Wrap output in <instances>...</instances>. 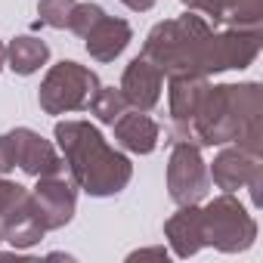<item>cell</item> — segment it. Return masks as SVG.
Listing matches in <instances>:
<instances>
[{
  "label": "cell",
  "mask_w": 263,
  "mask_h": 263,
  "mask_svg": "<svg viewBox=\"0 0 263 263\" xmlns=\"http://www.w3.org/2000/svg\"><path fill=\"white\" fill-rule=\"evenodd\" d=\"M263 90L257 81L245 84H217L208 87L195 118L171 134L174 140L195 143V146H226L238 143L257 155H263Z\"/></svg>",
  "instance_id": "obj_1"
},
{
  "label": "cell",
  "mask_w": 263,
  "mask_h": 263,
  "mask_svg": "<svg viewBox=\"0 0 263 263\" xmlns=\"http://www.w3.org/2000/svg\"><path fill=\"white\" fill-rule=\"evenodd\" d=\"M53 137L62 152L65 171L90 198H111L130 186L134 180L130 158L108 146L99 127H93L90 121H59L53 127Z\"/></svg>",
  "instance_id": "obj_2"
},
{
  "label": "cell",
  "mask_w": 263,
  "mask_h": 263,
  "mask_svg": "<svg viewBox=\"0 0 263 263\" xmlns=\"http://www.w3.org/2000/svg\"><path fill=\"white\" fill-rule=\"evenodd\" d=\"M211 34H214L211 19L186 10L177 19L158 22L146 34L143 56L149 62H155L164 78H174V74H201V50H204V44H208Z\"/></svg>",
  "instance_id": "obj_3"
},
{
  "label": "cell",
  "mask_w": 263,
  "mask_h": 263,
  "mask_svg": "<svg viewBox=\"0 0 263 263\" xmlns=\"http://www.w3.org/2000/svg\"><path fill=\"white\" fill-rule=\"evenodd\" d=\"M201 241L223 254L248 251L257 241V220L232 192H223L201 208Z\"/></svg>",
  "instance_id": "obj_4"
},
{
  "label": "cell",
  "mask_w": 263,
  "mask_h": 263,
  "mask_svg": "<svg viewBox=\"0 0 263 263\" xmlns=\"http://www.w3.org/2000/svg\"><path fill=\"white\" fill-rule=\"evenodd\" d=\"M96 90H99V74L93 68L62 59L44 74L37 102L47 115H71V111H84Z\"/></svg>",
  "instance_id": "obj_5"
},
{
  "label": "cell",
  "mask_w": 263,
  "mask_h": 263,
  "mask_svg": "<svg viewBox=\"0 0 263 263\" xmlns=\"http://www.w3.org/2000/svg\"><path fill=\"white\" fill-rule=\"evenodd\" d=\"M211 192L208 161L201 158V146L174 140L167 158V195L174 204H201Z\"/></svg>",
  "instance_id": "obj_6"
},
{
  "label": "cell",
  "mask_w": 263,
  "mask_h": 263,
  "mask_svg": "<svg viewBox=\"0 0 263 263\" xmlns=\"http://www.w3.org/2000/svg\"><path fill=\"white\" fill-rule=\"evenodd\" d=\"M263 47L260 28H223L214 31L201 50V74H220L232 68H248Z\"/></svg>",
  "instance_id": "obj_7"
},
{
  "label": "cell",
  "mask_w": 263,
  "mask_h": 263,
  "mask_svg": "<svg viewBox=\"0 0 263 263\" xmlns=\"http://www.w3.org/2000/svg\"><path fill=\"white\" fill-rule=\"evenodd\" d=\"M31 192V204L44 223V229H62L71 223L74 208H78V186L74 180H68L65 174H47L37 177V186L28 189Z\"/></svg>",
  "instance_id": "obj_8"
},
{
  "label": "cell",
  "mask_w": 263,
  "mask_h": 263,
  "mask_svg": "<svg viewBox=\"0 0 263 263\" xmlns=\"http://www.w3.org/2000/svg\"><path fill=\"white\" fill-rule=\"evenodd\" d=\"M13 152H16V167L25 171L28 177H47V174H65V161L56 152L50 140H44L31 127H16L10 130Z\"/></svg>",
  "instance_id": "obj_9"
},
{
  "label": "cell",
  "mask_w": 263,
  "mask_h": 263,
  "mask_svg": "<svg viewBox=\"0 0 263 263\" xmlns=\"http://www.w3.org/2000/svg\"><path fill=\"white\" fill-rule=\"evenodd\" d=\"M208 174H211V183L217 186V189H223V192H238V189H245L257 174H263V155H257V152H251V149H245V146H232V143H226L220 152H217V158H214V164L208 167Z\"/></svg>",
  "instance_id": "obj_10"
},
{
  "label": "cell",
  "mask_w": 263,
  "mask_h": 263,
  "mask_svg": "<svg viewBox=\"0 0 263 263\" xmlns=\"http://www.w3.org/2000/svg\"><path fill=\"white\" fill-rule=\"evenodd\" d=\"M127 99V108H137V111H152L161 99L164 90V74L155 62H149L143 53L134 56L127 62L124 74H121V87H118Z\"/></svg>",
  "instance_id": "obj_11"
},
{
  "label": "cell",
  "mask_w": 263,
  "mask_h": 263,
  "mask_svg": "<svg viewBox=\"0 0 263 263\" xmlns=\"http://www.w3.org/2000/svg\"><path fill=\"white\" fill-rule=\"evenodd\" d=\"M111 130H115V143L134 155H152L161 140V124L149 118V111H137V108H127L111 124Z\"/></svg>",
  "instance_id": "obj_12"
},
{
  "label": "cell",
  "mask_w": 263,
  "mask_h": 263,
  "mask_svg": "<svg viewBox=\"0 0 263 263\" xmlns=\"http://www.w3.org/2000/svg\"><path fill=\"white\" fill-rule=\"evenodd\" d=\"M134 41V28H130L127 19H118V16H102L87 34H84V47L90 53L93 62H115Z\"/></svg>",
  "instance_id": "obj_13"
},
{
  "label": "cell",
  "mask_w": 263,
  "mask_h": 263,
  "mask_svg": "<svg viewBox=\"0 0 263 263\" xmlns=\"http://www.w3.org/2000/svg\"><path fill=\"white\" fill-rule=\"evenodd\" d=\"M208 87H211V84H208V78H204V74H174V78H167L171 134L183 130V127L195 118V111H198V105H201V99H204Z\"/></svg>",
  "instance_id": "obj_14"
},
{
  "label": "cell",
  "mask_w": 263,
  "mask_h": 263,
  "mask_svg": "<svg viewBox=\"0 0 263 263\" xmlns=\"http://www.w3.org/2000/svg\"><path fill=\"white\" fill-rule=\"evenodd\" d=\"M0 235H4V241L13 245L16 251H28L47 235V229H44V223H41V217H37V211L31 204V192L16 208H10L4 217H0Z\"/></svg>",
  "instance_id": "obj_15"
},
{
  "label": "cell",
  "mask_w": 263,
  "mask_h": 263,
  "mask_svg": "<svg viewBox=\"0 0 263 263\" xmlns=\"http://www.w3.org/2000/svg\"><path fill=\"white\" fill-rule=\"evenodd\" d=\"M164 238L177 257H195L204 241H201V208L198 204H180L177 214L164 220Z\"/></svg>",
  "instance_id": "obj_16"
},
{
  "label": "cell",
  "mask_w": 263,
  "mask_h": 263,
  "mask_svg": "<svg viewBox=\"0 0 263 263\" xmlns=\"http://www.w3.org/2000/svg\"><path fill=\"white\" fill-rule=\"evenodd\" d=\"M47 59H50V47H47V41H41L34 34H19L7 44V65L22 78L41 71V65H47Z\"/></svg>",
  "instance_id": "obj_17"
},
{
  "label": "cell",
  "mask_w": 263,
  "mask_h": 263,
  "mask_svg": "<svg viewBox=\"0 0 263 263\" xmlns=\"http://www.w3.org/2000/svg\"><path fill=\"white\" fill-rule=\"evenodd\" d=\"M263 22V0H220L214 25L226 28H260Z\"/></svg>",
  "instance_id": "obj_18"
},
{
  "label": "cell",
  "mask_w": 263,
  "mask_h": 263,
  "mask_svg": "<svg viewBox=\"0 0 263 263\" xmlns=\"http://www.w3.org/2000/svg\"><path fill=\"white\" fill-rule=\"evenodd\" d=\"M87 111H90L99 124H108V127H111V124L127 111V99H124V93H121L118 87H102V84H99V90L93 93Z\"/></svg>",
  "instance_id": "obj_19"
},
{
  "label": "cell",
  "mask_w": 263,
  "mask_h": 263,
  "mask_svg": "<svg viewBox=\"0 0 263 263\" xmlns=\"http://www.w3.org/2000/svg\"><path fill=\"white\" fill-rule=\"evenodd\" d=\"M74 4H78V0H37L41 25H50V28H68V16H71Z\"/></svg>",
  "instance_id": "obj_20"
},
{
  "label": "cell",
  "mask_w": 263,
  "mask_h": 263,
  "mask_svg": "<svg viewBox=\"0 0 263 263\" xmlns=\"http://www.w3.org/2000/svg\"><path fill=\"white\" fill-rule=\"evenodd\" d=\"M102 16H105V10L99 4H74V10L68 16V31H74L78 37H84Z\"/></svg>",
  "instance_id": "obj_21"
},
{
  "label": "cell",
  "mask_w": 263,
  "mask_h": 263,
  "mask_svg": "<svg viewBox=\"0 0 263 263\" xmlns=\"http://www.w3.org/2000/svg\"><path fill=\"white\" fill-rule=\"evenodd\" d=\"M25 195H28V189H25V186L13 183V180H7V177H0V217H4L10 208H16Z\"/></svg>",
  "instance_id": "obj_22"
},
{
  "label": "cell",
  "mask_w": 263,
  "mask_h": 263,
  "mask_svg": "<svg viewBox=\"0 0 263 263\" xmlns=\"http://www.w3.org/2000/svg\"><path fill=\"white\" fill-rule=\"evenodd\" d=\"M16 167V152H13V140L10 134H0V177H7Z\"/></svg>",
  "instance_id": "obj_23"
},
{
  "label": "cell",
  "mask_w": 263,
  "mask_h": 263,
  "mask_svg": "<svg viewBox=\"0 0 263 263\" xmlns=\"http://www.w3.org/2000/svg\"><path fill=\"white\" fill-rule=\"evenodd\" d=\"M180 4H183L186 10H192V13H198V16H204V19H211V22H214L220 0H180Z\"/></svg>",
  "instance_id": "obj_24"
},
{
  "label": "cell",
  "mask_w": 263,
  "mask_h": 263,
  "mask_svg": "<svg viewBox=\"0 0 263 263\" xmlns=\"http://www.w3.org/2000/svg\"><path fill=\"white\" fill-rule=\"evenodd\" d=\"M146 257H158V260H167L171 254H167V248L164 245H158V248H140V251H134L127 260H146Z\"/></svg>",
  "instance_id": "obj_25"
},
{
  "label": "cell",
  "mask_w": 263,
  "mask_h": 263,
  "mask_svg": "<svg viewBox=\"0 0 263 263\" xmlns=\"http://www.w3.org/2000/svg\"><path fill=\"white\" fill-rule=\"evenodd\" d=\"M121 4H124L127 10H134V13H146V10L155 7V0H121Z\"/></svg>",
  "instance_id": "obj_26"
},
{
  "label": "cell",
  "mask_w": 263,
  "mask_h": 263,
  "mask_svg": "<svg viewBox=\"0 0 263 263\" xmlns=\"http://www.w3.org/2000/svg\"><path fill=\"white\" fill-rule=\"evenodd\" d=\"M7 65V47H4V41H0V68Z\"/></svg>",
  "instance_id": "obj_27"
},
{
  "label": "cell",
  "mask_w": 263,
  "mask_h": 263,
  "mask_svg": "<svg viewBox=\"0 0 263 263\" xmlns=\"http://www.w3.org/2000/svg\"><path fill=\"white\" fill-rule=\"evenodd\" d=\"M0 241H4V235H0Z\"/></svg>",
  "instance_id": "obj_28"
}]
</instances>
